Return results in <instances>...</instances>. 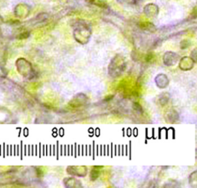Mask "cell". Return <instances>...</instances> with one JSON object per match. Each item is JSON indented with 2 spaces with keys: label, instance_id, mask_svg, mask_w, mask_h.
<instances>
[{
  "label": "cell",
  "instance_id": "6da1fadb",
  "mask_svg": "<svg viewBox=\"0 0 197 188\" xmlns=\"http://www.w3.org/2000/svg\"><path fill=\"white\" fill-rule=\"evenodd\" d=\"M88 1L93 4H96V6H98L100 7H102L103 6H105V3L102 0H88Z\"/></svg>",
  "mask_w": 197,
  "mask_h": 188
},
{
  "label": "cell",
  "instance_id": "7a4b0ae2",
  "mask_svg": "<svg viewBox=\"0 0 197 188\" xmlns=\"http://www.w3.org/2000/svg\"><path fill=\"white\" fill-rule=\"evenodd\" d=\"M153 26L152 24L149 23V22H142L141 23V27L144 29H150L151 27Z\"/></svg>",
  "mask_w": 197,
  "mask_h": 188
},
{
  "label": "cell",
  "instance_id": "3957f363",
  "mask_svg": "<svg viewBox=\"0 0 197 188\" xmlns=\"http://www.w3.org/2000/svg\"><path fill=\"white\" fill-rule=\"evenodd\" d=\"M119 2H121V3H133L135 0H117Z\"/></svg>",
  "mask_w": 197,
  "mask_h": 188
}]
</instances>
